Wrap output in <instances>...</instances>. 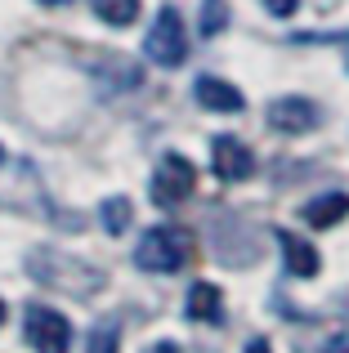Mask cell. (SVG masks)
Wrapping results in <instances>:
<instances>
[{"label":"cell","mask_w":349,"mask_h":353,"mask_svg":"<svg viewBox=\"0 0 349 353\" xmlns=\"http://www.w3.org/2000/svg\"><path fill=\"white\" fill-rule=\"evenodd\" d=\"M197 250V237L192 228H179V224H161V228H148L134 246V264L143 273H179L183 264L192 259Z\"/></svg>","instance_id":"1"},{"label":"cell","mask_w":349,"mask_h":353,"mask_svg":"<svg viewBox=\"0 0 349 353\" xmlns=\"http://www.w3.org/2000/svg\"><path fill=\"white\" fill-rule=\"evenodd\" d=\"M143 54H148L157 68H179V63L188 59V32H183L179 9L161 5L157 23L148 27V36H143Z\"/></svg>","instance_id":"2"},{"label":"cell","mask_w":349,"mask_h":353,"mask_svg":"<svg viewBox=\"0 0 349 353\" xmlns=\"http://www.w3.org/2000/svg\"><path fill=\"white\" fill-rule=\"evenodd\" d=\"M192 188H197L192 161L179 157V152H166L161 165H157V174H152V201H157V206H179V201L192 197Z\"/></svg>","instance_id":"3"},{"label":"cell","mask_w":349,"mask_h":353,"mask_svg":"<svg viewBox=\"0 0 349 353\" xmlns=\"http://www.w3.org/2000/svg\"><path fill=\"white\" fill-rule=\"evenodd\" d=\"M23 327H27V345H32L36 353H68V345H72V322L63 318L59 309L32 304Z\"/></svg>","instance_id":"4"},{"label":"cell","mask_w":349,"mask_h":353,"mask_svg":"<svg viewBox=\"0 0 349 353\" xmlns=\"http://www.w3.org/2000/svg\"><path fill=\"white\" fill-rule=\"evenodd\" d=\"M264 117H269V125L282 130V134H309V130H318V103H309L305 94L273 99V103L264 108Z\"/></svg>","instance_id":"5"},{"label":"cell","mask_w":349,"mask_h":353,"mask_svg":"<svg viewBox=\"0 0 349 353\" xmlns=\"http://www.w3.org/2000/svg\"><path fill=\"white\" fill-rule=\"evenodd\" d=\"M210 161H215V174L224 183H242V179H251V174H255L251 148H246L242 139H233V134H219L215 143H210Z\"/></svg>","instance_id":"6"},{"label":"cell","mask_w":349,"mask_h":353,"mask_svg":"<svg viewBox=\"0 0 349 353\" xmlns=\"http://www.w3.org/2000/svg\"><path fill=\"white\" fill-rule=\"evenodd\" d=\"M192 94H197V103L210 108V112H242L246 108L242 90H237L233 81H219V77H197Z\"/></svg>","instance_id":"7"},{"label":"cell","mask_w":349,"mask_h":353,"mask_svg":"<svg viewBox=\"0 0 349 353\" xmlns=\"http://www.w3.org/2000/svg\"><path fill=\"white\" fill-rule=\"evenodd\" d=\"M278 246H282V259H287V273L291 277H318V250L309 246V241H300L296 233H287V228H278Z\"/></svg>","instance_id":"8"},{"label":"cell","mask_w":349,"mask_h":353,"mask_svg":"<svg viewBox=\"0 0 349 353\" xmlns=\"http://www.w3.org/2000/svg\"><path fill=\"white\" fill-rule=\"evenodd\" d=\"M345 215H349V192H323L305 206V224L314 228H336Z\"/></svg>","instance_id":"9"},{"label":"cell","mask_w":349,"mask_h":353,"mask_svg":"<svg viewBox=\"0 0 349 353\" xmlns=\"http://www.w3.org/2000/svg\"><path fill=\"white\" fill-rule=\"evenodd\" d=\"M219 309H224V295L210 282H197L188 291V304H183V313H188L192 322H219Z\"/></svg>","instance_id":"10"},{"label":"cell","mask_w":349,"mask_h":353,"mask_svg":"<svg viewBox=\"0 0 349 353\" xmlns=\"http://www.w3.org/2000/svg\"><path fill=\"white\" fill-rule=\"evenodd\" d=\"M90 5L108 27H130L139 18V0H90Z\"/></svg>","instance_id":"11"},{"label":"cell","mask_w":349,"mask_h":353,"mask_svg":"<svg viewBox=\"0 0 349 353\" xmlns=\"http://www.w3.org/2000/svg\"><path fill=\"white\" fill-rule=\"evenodd\" d=\"M130 215H134L130 197H108L103 206H99V219H103V228H108V233H112V237L130 228Z\"/></svg>","instance_id":"12"},{"label":"cell","mask_w":349,"mask_h":353,"mask_svg":"<svg viewBox=\"0 0 349 353\" xmlns=\"http://www.w3.org/2000/svg\"><path fill=\"white\" fill-rule=\"evenodd\" d=\"M117 345H121V327H117V318L99 322V327L90 331V353H117Z\"/></svg>","instance_id":"13"},{"label":"cell","mask_w":349,"mask_h":353,"mask_svg":"<svg viewBox=\"0 0 349 353\" xmlns=\"http://www.w3.org/2000/svg\"><path fill=\"white\" fill-rule=\"evenodd\" d=\"M224 23H228V5H224V0H206V5H201L197 32L201 36H219V32H224Z\"/></svg>","instance_id":"14"},{"label":"cell","mask_w":349,"mask_h":353,"mask_svg":"<svg viewBox=\"0 0 349 353\" xmlns=\"http://www.w3.org/2000/svg\"><path fill=\"white\" fill-rule=\"evenodd\" d=\"M264 5H269V14L287 18V14H296V5H300V0H264Z\"/></svg>","instance_id":"15"},{"label":"cell","mask_w":349,"mask_h":353,"mask_svg":"<svg viewBox=\"0 0 349 353\" xmlns=\"http://www.w3.org/2000/svg\"><path fill=\"white\" fill-rule=\"evenodd\" d=\"M143 353H183L179 345H174V340H157V345H148Z\"/></svg>","instance_id":"16"},{"label":"cell","mask_w":349,"mask_h":353,"mask_svg":"<svg viewBox=\"0 0 349 353\" xmlns=\"http://www.w3.org/2000/svg\"><path fill=\"white\" fill-rule=\"evenodd\" d=\"M323 353H349V336H336V340H327V349Z\"/></svg>","instance_id":"17"},{"label":"cell","mask_w":349,"mask_h":353,"mask_svg":"<svg viewBox=\"0 0 349 353\" xmlns=\"http://www.w3.org/2000/svg\"><path fill=\"white\" fill-rule=\"evenodd\" d=\"M246 353H273V349H269V340H251V345H246Z\"/></svg>","instance_id":"18"},{"label":"cell","mask_w":349,"mask_h":353,"mask_svg":"<svg viewBox=\"0 0 349 353\" xmlns=\"http://www.w3.org/2000/svg\"><path fill=\"white\" fill-rule=\"evenodd\" d=\"M41 5H50V9H59V5H68V0H41Z\"/></svg>","instance_id":"19"},{"label":"cell","mask_w":349,"mask_h":353,"mask_svg":"<svg viewBox=\"0 0 349 353\" xmlns=\"http://www.w3.org/2000/svg\"><path fill=\"white\" fill-rule=\"evenodd\" d=\"M0 327H5V300H0Z\"/></svg>","instance_id":"20"},{"label":"cell","mask_w":349,"mask_h":353,"mask_svg":"<svg viewBox=\"0 0 349 353\" xmlns=\"http://www.w3.org/2000/svg\"><path fill=\"white\" fill-rule=\"evenodd\" d=\"M345 63H349V36H345Z\"/></svg>","instance_id":"21"},{"label":"cell","mask_w":349,"mask_h":353,"mask_svg":"<svg viewBox=\"0 0 349 353\" xmlns=\"http://www.w3.org/2000/svg\"><path fill=\"white\" fill-rule=\"evenodd\" d=\"M0 161H5V148H0Z\"/></svg>","instance_id":"22"}]
</instances>
